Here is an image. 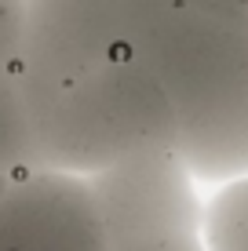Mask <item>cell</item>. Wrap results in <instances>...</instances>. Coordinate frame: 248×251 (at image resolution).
<instances>
[{
	"label": "cell",
	"mask_w": 248,
	"mask_h": 251,
	"mask_svg": "<svg viewBox=\"0 0 248 251\" xmlns=\"http://www.w3.org/2000/svg\"><path fill=\"white\" fill-rule=\"evenodd\" d=\"M0 251H102L91 186L66 171H33L0 201Z\"/></svg>",
	"instance_id": "5b68a950"
},
{
	"label": "cell",
	"mask_w": 248,
	"mask_h": 251,
	"mask_svg": "<svg viewBox=\"0 0 248 251\" xmlns=\"http://www.w3.org/2000/svg\"><path fill=\"white\" fill-rule=\"evenodd\" d=\"M102 251H208L204 197L175 150L139 153L88 178Z\"/></svg>",
	"instance_id": "3957f363"
},
{
	"label": "cell",
	"mask_w": 248,
	"mask_h": 251,
	"mask_svg": "<svg viewBox=\"0 0 248 251\" xmlns=\"http://www.w3.org/2000/svg\"><path fill=\"white\" fill-rule=\"evenodd\" d=\"M22 88L44 171L91 178L139 153L175 150L172 102L139 55L70 84L22 80Z\"/></svg>",
	"instance_id": "7a4b0ae2"
},
{
	"label": "cell",
	"mask_w": 248,
	"mask_h": 251,
	"mask_svg": "<svg viewBox=\"0 0 248 251\" xmlns=\"http://www.w3.org/2000/svg\"><path fill=\"white\" fill-rule=\"evenodd\" d=\"M7 189H11V178H4V175H0V201H4V193H7Z\"/></svg>",
	"instance_id": "9c48e42d"
},
{
	"label": "cell",
	"mask_w": 248,
	"mask_h": 251,
	"mask_svg": "<svg viewBox=\"0 0 248 251\" xmlns=\"http://www.w3.org/2000/svg\"><path fill=\"white\" fill-rule=\"evenodd\" d=\"M26 25V0H0V66L19 62Z\"/></svg>",
	"instance_id": "ba28073f"
},
{
	"label": "cell",
	"mask_w": 248,
	"mask_h": 251,
	"mask_svg": "<svg viewBox=\"0 0 248 251\" xmlns=\"http://www.w3.org/2000/svg\"><path fill=\"white\" fill-rule=\"evenodd\" d=\"M208 251H248V175L223 178L204 197Z\"/></svg>",
	"instance_id": "52a82bcc"
},
{
	"label": "cell",
	"mask_w": 248,
	"mask_h": 251,
	"mask_svg": "<svg viewBox=\"0 0 248 251\" xmlns=\"http://www.w3.org/2000/svg\"><path fill=\"white\" fill-rule=\"evenodd\" d=\"M33 171L44 168L37 160V138H33L22 76L15 66H0V175L19 182Z\"/></svg>",
	"instance_id": "8992f818"
},
{
	"label": "cell",
	"mask_w": 248,
	"mask_h": 251,
	"mask_svg": "<svg viewBox=\"0 0 248 251\" xmlns=\"http://www.w3.org/2000/svg\"><path fill=\"white\" fill-rule=\"evenodd\" d=\"M139 58L175 113V153L197 182L248 175V0H172Z\"/></svg>",
	"instance_id": "6da1fadb"
},
{
	"label": "cell",
	"mask_w": 248,
	"mask_h": 251,
	"mask_svg": "<svg viewBox=\"0 0 248 251\" xmlns=\"http://www.w3.org/2000/svg\"><path fill=\"white\" fill-rule=\"evenodd\" d=\"M172 0H26L15 69L29 84H70L135 58Z\"/></svg>",
	"instance_id": "277c9868"
}]
</instances>
